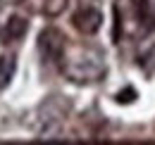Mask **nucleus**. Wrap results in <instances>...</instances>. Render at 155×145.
I'll return each mask as SVG.
<instances>
[{"label":"nucleus","instance_id":"1","mask_svg":"<svg viewBox=\"0 0 155 145\" xmlns=\"http://www.w3.org/2000/svg\"><path fill=\"white\" fill-rule=\"evenodd\" d=\"M60 69L72 83L91 86L105 79L107 62L103 50L91 43H67L64 55L60 60Z\"/></svg>","mask_w":155,"mask_h":145},{"label":"nucleus","instance_id":"2","mask_svg":"<svg viewBox=\"0 0 155 145\" xmlns=\"http://www.w3.org/2000/svg\"><path fill=\"white\" fill-rule=\"evenodd\" d=\"M69 112H72L69 100H64L62 95H48L38 107V124L43 138H48V133H55Z\"/></svg>","mask_w":155,"mask_h":145},{"label":"nucleus","instance_id":"4","mask_svg":"<svg viewBox=\"0 0 155 145\" xmlns=\"http://www.w3.org/2000/svg\"><path fill=\"white\" fill-rule=\"evenodd\" d=\"M72 26L77 29L79 34H84V36L98 34L100 26H103V12H100V7H96V5H81L77 12L72 14Z\"/></svg>","mask_w":155,"mask_h":145},{"label":"nucleus","instance_id":"5","mask_svg":"<svg viewBox=\"0 0 155 145\" xmlns=\"http://www.w3.org/2000/svg\"><path fill=\"white\" fill-rule=\"evenodd\" d=\"M26 31H29V21H26V17L12 14V17L5 21L2 38H5V43H17V40H21V38L26 36Z\"/></svg>","mask_w":155,"mask_h":145},{"label":"nucleus","instance_id":"8","mask_svg":"<svg viewBox=\"0 0 155 145\" xmlns=\"http://www.w3.org/2000/svg\"><path fill=\"white\" fill-rule=\"evenodd\" d=\"M0 5H24V0H0Z\"/></svg>","mask_w":155,"mask_h":145},{"label":"nucleus","instance_id":"7","mask_svg":"<svg viewBox=\"0 0 155 145\" xmlns=\"http://www.w3.org/2000/svg\"><path fill=\"white\" fill-rule=\"evenodd\" d=\"M17 72V57L15 55H0V91L7 88Z\"/></svg>","mask_w":155,"mask_h":145},{"label":"nucleus","instance_id":"3","mask_svg":"<svg viewBox=\"0 0 155 145\" xmlns=\"http://www.w3.org/2000/svg\"><path fill=\"white\" fill-rule=\"evenodd\" d=\"M64 48H67V36L55 29V26H45L38 34V50L43 55V60L48 62H60L62 55H64Z\"/></svg>","mask_w":155,"mask_h":145},{"label":"nucleus","instance_id":"6","mask_svg":"<svg viewBox=\"0 0 155 145\" xmlns=\"http://www.w3.org/2000/svg\"><path fill=\"white\" fill-rule=\"evenodd\" d=\"M24 5H29L34 12H41L43 17H60L69 0H24Z\"/></svg>","mask_w":155,"mask_h":145}]
</instances>
